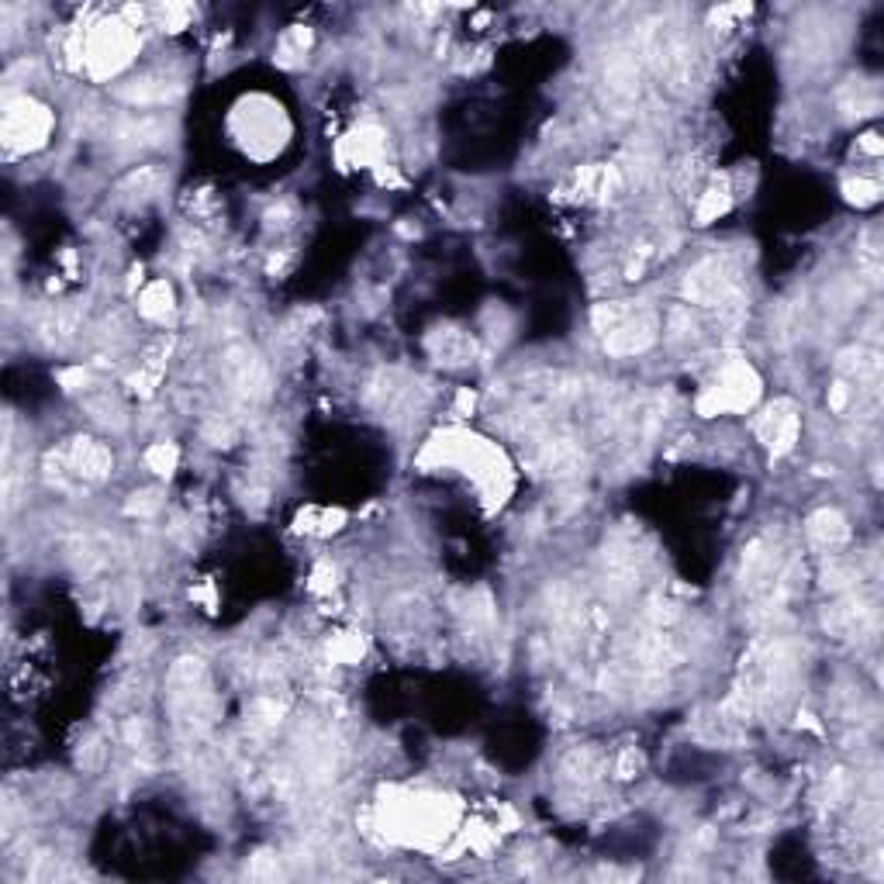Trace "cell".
Segmentation results:
<instances>
[{
  "label": "cell",
  "instance_id": "cell-1",
  "mask_svg": "<svg viewBox=\"0 0 884 884\" xmlns=\"http://www.w3.org/2000/svg\"><path fill=\"white\" fill-rule=\"evenodd\" d=\"M760 391V380L757 373L746 367V364H729L723 373H718L715 387L705 394L702 408L705 411H726V408H746V404H754Z\"/></svg>",
  "mask_w": 884,
  "mask_h": 884
},
{
  "label": "cell",
  "instance_id": "cell-2",
  "mask_svg": "<svg viewBox=\"0 0 884 884\" xmlns=\"http://www.w3.org/2000/svg\"><path fill=\"white\" fill-rule=\"evenodd\" d=\"M49 110L35 101H28V97H18L8 104V115H4V135H8V143L11 146H42L45 143V135H49Z\"/></svg>",
  "mask_w": 884,
  "mask_h": 884
},
{
  "label": "cell",
  "instance_id": "cell-3",
  "mask_svg": "<svg viewBox=\"0 0 884 884\" xmlns=\"http://www.w3.org/2000/svg\"><path fill=\"white\" fill-rule=\"evenodd\" d=\"M684 294L687 301L695 304H726L729 294H733V270L726 260H702L695 270L687 273V284H684Z\"/></svg>",
  "mask_w": 884,
  "mask_h": 884
},
{
  "label": "cell",
  "instance_id": "cell-4",
  "mask_svg": "<svg viewBox=\"0 0 884 884\" xmlns=\"http://www.w3.org/2000/svg\"><path fill=\"white\" fill-rule=\"evenodd\" d=\"M757 435L767 442L774 453H788L798 439V414L791 401H774L760 419H757Z\"/></svg>",
  "mask_w": 884,
  "mask_h": 884
},
{
  "label": "cell",
  "instance_id": "cell-5",
  "mask_svg": "<svg viewBox=\"0 0 884 884\" xmlns=\"http://www.w3.org/2000/svg\"><path fill=\"white\" fill-rule=\"evenodd\" d=\"M110 466H115V460H110V453L101 446V442L94 439H76V446L70 450V470L76 477L83 481H101L110 474Z\"/></svg>",
  "mask_w": 884,
  "mask_h": 884
},
{
  "label": "cell",
  "instance_id": "cell-6",
  "mask_svg": "<svg viewBox=\"0 0 884 884\" xmlns=\"http://www.w3.org/2000/svg\"><path fill=\"white\" fill-rule=\"evenodd\" d=\"M806 529H809V539H812L815 546H822V549H836V546H843V543L850 539L846 518H843L840 512H833V508L815 512V515L809 518Z\"/></svg>",
  "mask_w": 884,
  "mask_h": 884
},
{
  "label": "cell",
  "instance_id": "cell-7",
  "mask_svg": "<svg viewBox=\"0 0 884 884\" xmlns=\"http://www.w3.org/2000/svg\"><path fill=\"white\" fill-rule=\"evenodd\" d=\"M173 312V294H170V287L166 284H156V287H149L146 291V297H143V315H149V318H156V322H162L166 315Z\"/></svg>",
  "mask_w": 884,
  "mask_h": 884
},
{
  "label": "cell",
  "instance_id": "cell-8",
  "mask_svg": "<svg viewBox=\"0 0 884 884\" xmlns=\"http://www.w3.org/2000/svg\"><path fill=\"white\" fill-rule=\"evenodd\" d=\"M173 460H177L173 446H170V450H166V446H156V450L149 453V463H152V466L159 470V474H166V470H170V466H173Z\"/></svg>",
  "mask_w": 884,
  "mask_h": 884
}]
</instances>
